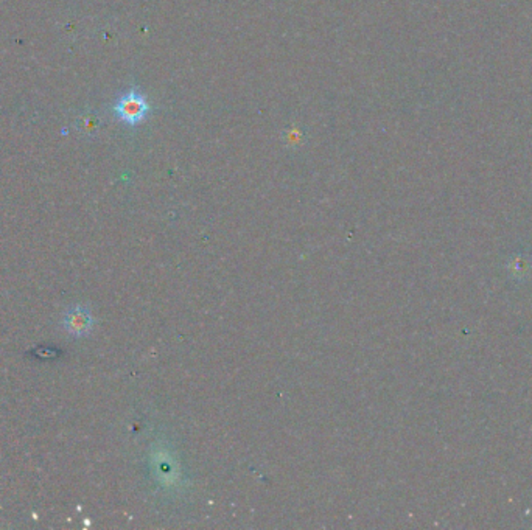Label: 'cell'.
Returning <instances> with one entry per match:
<instances>
[{
	"label": "cell",
	"mask_w": 532,
	"mask_h": 530,
	"mask_svg": "<svg viewBox=\"0 0 532 530\" xmlns=\"http://www.w3.org/2000/svg\"><path fill=\"white\" fill-rule=\"evenodd\" d=\"M150 110V104L147 99L137 90H129L115 104V114L122 122H125L131 127L139 124Z\"/></svg>",
	"instance_id": "1"
},
{
	"label": "cell",
	"mask_w": 532,
	"mask_h": 530,
	"mask_svg": "<svg viewBox=\"0 0 532 530\" xmlns=\"http://www.w3.org/2000/svg\"><path fill=\"white\" fill-rule=\"evenodd\" d=\"M63 325L66 331L72 336H86L92 330L94 317L86 306H72L64 315Z\"/></svg>",
	"instance_id": "2"
},
{
	"label": "cell",
	"mask_w": 532,
	"mask_h": 530,
	"mask_svg": "<svg viewBox=\"0 0 532 530\" xmlns=\"http://www.w3.org/2000/svg\"><path fill=\"white\" fill-rule=\"evenodd\" d=\"M156 471L159 473V476H161V482H164L165 485H167V482H171L170 479H178L179 470H178V462L175 456L168 454V452L167 454L162 452L161 457H159L157 460Z\"/></svg>",
	"instance_id": "3"
}]
</instances>
